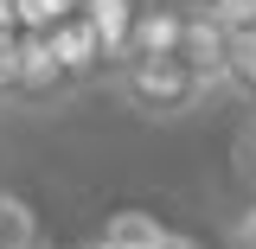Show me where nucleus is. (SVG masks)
I'll list each match as a JSON object with an SVG mask.
<instances>
[{
    "mask_svg": "<svg viewBox=\"0 0 256 249\" xmlns=\"http://www.w3.org/2000/svg\"><path fill=\"white\" fill-rule=\"evenodd\" d=\"M20 83V32H0V102H13Z\"/></svg>",
    "mask_w": 256,
    "mask_h": 249,
    "instance_id": "obj_11",
    "label": "nucleus"
},
{
    "mask_svg": "<svg viewBox=\"0 0 256 249\" xmlns=\"http://www.w3.org/2000/svg\"><path fill=\"white\" fill-rule=\"evenodd\" d=\"M52 45H58L64 70L77 77V83H96V77H109V64H102V38H96V26L84 19V13H70V19H58V26L45 32Z\"/></svg>",
    "mask_w": 256,
    "mask_h": 249,
    "instance_id": "obj_5",
    "label": "nucleus"
},
{
    "mask_svg": "<svg viewBox=\"0 0 256 249\" xmlns=\"http://www.w3.org/2000/svg\"><path fill=\"white\" fill-rule=\"evenodd\" d=\"M84 90L70 70H64L58 45L45 38V32H20V83H13V102H26V109H45V102H58V96Z\"/></svg>",
    "mask_w": 256,
    "mask_h": 249,
    "instance_id": "obj_2",
    "label": "nucleus"
},
{
    "mask_svg": "<svg viewBox=\"0 0 256 249\" xmlns=\"http://www.w3.org/2000/svg\"><path fill=\"white\" fill-rule=\"evenodd\" d=\"M224 96L256 102V26H230V45H224Z\"/></svg>",
    "mask_w": 256,
    "mask_h": 249,
    "instance_id": "obj_7",
    "label": "nucleus"
},
{
    "mask_svg": "<svg viewBox=\"0 0 256 249\" xmlns=\"http://www.w3.org/2000/svg\"><path fill=\"white\" fill-rule=\"evenodd\" d=\"M70 13H77V0H20V32H52Z\"/></svg>",
    "mask_w": 256,
    "mask_h": 249,
    "instance_id": "obj_9",
    "label": "nucleus"
},
{
    "mask_svg": "<svg viewBox=\"0 0 256 249\" xmlns=\"http://www.w3.org/2000/svg\"><path fill=\"white\" fill-rule=\"evenodd\" d=\"M237 249H256V237H250V243H237Z\"/></svg>",
    "mask_w": 256,
    "mask_h": 249,
    "instance_id": "obj_13",
    "label": "nucleus"
},
{
    "mask_svg": "<svg viewBox=\"0 0 256 249\" xmlns=\"http://www.w3.org/2000/svg\"><path fill=\"white\" fill-rule=\"evenodd\" d=\"M77 13L96 26V38H102V64L116 70V64L128 58V32H134L141 0H77Z\"/></svg>",
    "mask_w": 256,
    "mask_h": 249,
    "instance_id": "obj_6",
    "label": "nucleus"
},
{
    "mask_svg": "<svg viewBox=\"0 0 256 249\" xmlns=\"http://www.w3.org/2000/svg\"><path fill=\"white\" fill-rule=\"evenodd\" d=\"M224 45H230V32L192 0L186 6V45H180V58L192 64V77L205 83V96H224Z\"/></svg>",
    "mask_w": 256,
    "mask_h": 249,
    "instance_id": "obj_4",
    "label": "nucleus"
},
{
    "mask_svg": "<svg viewBox=\"0 0 256 249\" xmlns=\"http://www.w3.org/2000/svg\"><path fill=\"white\" fill-rule=\"evenodd\" d=\"M0 32H20V0H0Z\"/></svg>",
    "mask_w": 256,
    "mask_h": 249,
    "instance_id": "obj_12",
    "label": "nucleus"
},
{
    "mask_svg": "<svg viewBox=\"0 0 256 249\" xmlns=\"http://www.w3.org/2000/svg\"><path fill=\"white\" fill-rule=\"evenodd\" d=\"M198 6H205L224 32H230V26H256V0H198Z\"/></svg>",
    "mask_w": 256,
    "mask_h": 249,
    "instance_id": "obj_10",
    "label": "nucleus"
},
{
    "mask_svg": "<svg viewBox=\"0 0 256 249\" xmlns=\"http://www.w3.org/2000/svg\"><path fill=\"white\" fill-rule=\"evenodd\" d=\"M0 249H38V211L13 192H0Z\"/></svg>",
    "mask_w": 256,
    "mask_h": 249,
    "instance_id": "obj_8",
    "label": "nucleus"
},
{
    "mask_svg": "<svg viewBox=\"0 0 256 249\" xmlns=\"http://www.w3.org/2000/svg\"><path fill=\"white\" fill-rule=\"evenodd\" d=\"M109 90L122 102L128 115H141V122H180L192 115L198 102H212L205 83L192 77V64L173 51V58H122L109 70Z\"/></svg>",
    "mask_w": 256,
    "mask_h": 249,
    "instance_id": "obj_1",
    "label": "nucleus"
},
{
    "mask_svg": "<svg viewBox=\"0 0 256 249\" xmlns=\"http://www.w3.org/2000/svg\"><path fill=\"white\" fill-rule=\"evenodd\" d=\"M186 6L192 0H141L134 32H128V58H173L186 45Z\"/></svg>",
    "mask_w": 256,
    "mask_h": 249,
    "instance_id": "obj_3",
    "label": "nucleus"
}]
</instances>
